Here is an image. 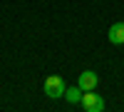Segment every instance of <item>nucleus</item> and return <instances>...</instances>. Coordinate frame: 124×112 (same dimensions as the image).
Returning a JSON list of instances; mask_svg holds the SVG:
<instances>
[{
    "mask_svg": "<svg viewBox=\"0 0 124 112\" xmlns=\"http://www.w3.org/2000/svg\"><path fill=\"white\" fill-rule=\"evenodd\" d=\"M65 80H62L60 75H50L45 77V95L50 100H60V97H65Z\"/></svg>",
    "mask_w": 124,
    "mask_h": 112,
    "instance_id": "nucleus-1",
    "label": "nucleus"
},
{
    "mask_svg": "<svg viewBox=\"0 0 124 112\" xmlns=\"http://www.w3.org/2000/svg\"><path fill=\"white\" fill-rule=\"evenodd\" d=\"M79 105L85 107L87 112H102V110H104V97L97 95V92H92V90H87V92H82Z\"/></svg>",
    "mask_w": 124,
    "mask_h": 112,
    "instance_id": "nucleus-2",
    "label": "nucleus"
},
{
    "mask_svg": "<svg viewBox=\"0 0 124 112\" xmlns=\"http://www.w3.org/2000/svg\"><path fill=\"white\" fill-rule=\"evenodd\" d=\"M65 100L70 105H77L79 100H82V90H79V85H75V87H67L65 90Z\"/></svg>",
    "mask_w": 124,
    "mask_h": 112,
    "instance_id": "nucleus-5",
    "label": "nucleus"
},
{
    "mask_svg": "<svg viewBox=\"0 0 124 112\" xmlns=\"http://www.w3.org/2000/svg\"><path fill=\"white\" fill-rule=\"evenodd\" d=\"M77 85H79L82 92H87V90H94L99 85V77H97V72H92V70H85V72H79Z\"/></svg>",
    "mask_w": 124,
    "mask_h": 112,
    "instance_id": "nucleus-3",
    "label": "nucleus"
},
{
    "mask_svg": "<svg viewBox=\"0 0 124 112\" xmlns=\"http://www.w3.org/2000/svg\"><path fill=\"white\" fill-rule=\"evenodd\" d=\"M107 37H109L112 45H124V23H114V25L109 27Z\"/></svg>",
    "mask_w": 124,
    "mask_h": 112,
    "instance_id": "nucleus-4",
    "label": "nucleus"
}]
</instances>
